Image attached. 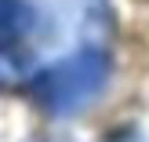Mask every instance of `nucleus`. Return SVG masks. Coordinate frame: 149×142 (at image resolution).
<instances>
[{"label": "nucleus", "mask_w": 149, "mask_h": 142, "mask_svg": "<svg viewBox=\"0 0 149 142\" xmlns=\"http://www.w3.org/2000/svg\"><path fill=\"white\" fill-rule=\"evenodd\" d=\"M33 26V7L26 0H0V48L22 40Z\"/></svg>", "instance_id": "f03ea898"}, {"label": "nucleus", "mask_w": 149, "mask_h": 142, "mask_svg": "<svg viewBox=\"0 0 149 142\" xmlns=\"http://www.w3.org/2000/svg\"><path fill=\"white\" fill-rule=\"evenodd\" d=\"M106 77H109V58L102 51H80V55L44 69L40 77H33L29 91L51 113H73L102 91Z\"/></svg>", "instance_id": "f257e3e1"}]
</instances>
